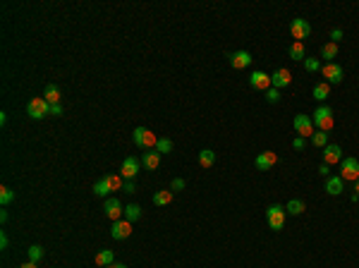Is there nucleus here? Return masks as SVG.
Segmentation results:
<instances>
[{
	"label": "nucleus",
	"instance_id": "obj_1",
	"mask_svg": "<svg viewBox=\"0 0 359 268\" xmlns=\"http://www.w3.org/2000/svg\"><path fill=\"white\" fill-rule=\"evenodd\" d=\"M311 120H314V127H319L321 132H331L333 125H335V118H333V108H331V106H323V103H321V106L314 110Z\"/></svg>",
	"mask_w": 359,
	"mask_h": 268
},
{
	"label": "nucleus",
	"instance_id": "obj_2",
	"mask_svg": "<svg viewBox=\"0 0 359 268\" xmlns=\"http://www.w3.org/2000/svg\"><path fill=\"white\" fill-rule=\"evenodd\" d=\"M27 113L31 120H43L46 115H51V103L43 96H34L27 106Z\"/></svg>",
	"mask_w": 359,
	"mask_h": 268
},
{
	"label": "nucleus",
	"instance_id": "obj_3",
	"mask_svg": "<svg viewBox=\"0 0 359 268\" xmlns=\"http://www.w3.org/2000/svg\"><path fill=\"white\" fill-rule=\"evenodd\" d=\"M285 218H287V211L283 209V206H278V204H273V206L266 209V223H268L271 230H283Z\"/></svg>",
	"mask_w": 359,
	"mask_h": 268
},
{
	"label": "nucleus",
	"instance_id": "obj_4",
	"mask_svg": "<svg viewBox=\"0 0 359 268\" xmlns=\"http://www.w3.org/2000/svg\"><path fill=\"white\" fill-rule=\"evenodd\" d=\"M340 178H342V182H357L359 179V161L357 158H352V156L342 158V163H340Z\"/></svg>",
	"mask_w": 359,
	"mask_h": 268
},
{
	"label": "nucleus",
	"instance_id": "obj_5",
	"mask_svg": "<svg viewBox=\"0 0 359 268\" xmlns=\"http://www.w3.org/2000/svg\"><path fill=\"white\" fill-rule=\"evenodd\" d=\"M292 127H295V132L300 134V137H314V120L309 118V115H295V120H292Z\"/></svg>",
	"mask_w": 359,
	"mask_h": 268
},
{
	"label": "nucleus",
	"instance_id": "obj_6",
	"mask_svg": "<svg viewBox=\"0 0 359 268\" xmlns=\"http://www.w3.org/2000/svg\"><path fill=\"white\" fill-rule=\"evenodd\" d=\"M290 34H292L295 41L304 43V38L311 34V24H309L306 19H302V17H297V19H292V24H290Z\"/></svg>",
	"mask_w": 359,
	"mask_h": 268
},
{
	"label": "nucleus",
	"instance_id": "obj_7",
	"mask_svg": "<svg viewBox=\"0 0 359 268\" xmlns=\"http://www.w3.org/2000/svg\"><path fill=\"white\" fill-rule=\"evenodd\" d=\"M321 74L326 77L328 84H340L342 77H345V72H342V67H340L338 62H326V65L321 67Z\"/></svg>",
	"mask_w": 359,
	"mask_h": 268
},
{
	"label": "nucleus",
	"instance_id": "obj_8",
	"mask_svg": "<svg viewBox=\"0 0 359 268\" xmlns=\"http://www.w3.org/2000/svg\"><path fill=\"white\" fill-rule=\"evenodd\" d=\"M292 84V72L287 70V67H280V70H276L273 74H271V87L273 89H285V87H290Z\"/></svg>",
	"mask_w": 359,
	"mask_h": 268
},
{
	"label": "nucleus",
	"instance_id": "obj_9",
	"mask_svg": "<svg viewBox=\"0 0 359 268\" xmlns=\"http://www.w3.org/2000/svg\"><path fill=\"white\" fill-rule=\"evenodd\" d=\"M139 168H141V161H137L134 156H130V158L122 161V165H120V175H122L125 179H134L139 175Z\"/></svg>",
	"mask_w": 359,
	"mask_h": 268
},
{
	"label": "nucleus",
	"instance_id": "obj_10",
	"mask_svg": "<svg viewBox=\"0 0 359 268\" xmlns=\"http://www.w3.org/2000/svg\"><path fill=\"white\" fill-rule=\"evenodd\" d=\"M276 163H278V153H276V151H264V153H259V156L254 158L256 170H271Z\"/></svg>",
	"mask_w": 359,
	"mask_h": 268
},
{
	"label": "nucleus",
	"instance_id": "obj_11",
	"mask_svg": "<svg viewBox=\"0 0 359 268\" xmlns=\"http://www.w3.org/2000/svg\"><path fill=\"white\" fill-rule=\"evenodd\" d=\"M249 84H251V89L266 93V91L271 89V74H266V72H251L249 74Z\"/></svg>",
	"mask_w": 359,
	"mask_h": 268
},
{
	"label": "nucleus",
	"instance_id": "obj_12",
	"mask_svg": "<svg viewBox=\"0 0 359 268\" xmlns=\"http://www.w3.org/2000/svg\"><path fill=\"white\" fill-rule=\"evenodd\" d=\"M103 213L111 218L113 223L115 220H120L122 215H125V209H122V204H120V199H115V197H111V199H106V206H103Z\"/></svg>",
	"mask_w": 359,
	"mask_h": 268
},
{
	"label": "nucleus",
	"instance_id": "obj_13",
	"mask_svg": "<svg viewBox=\"0 0 359 268\" xmlns=\"http://www.w3.org/2000/svg\"><path fill=\"white\" fill-rule=\"evenodd\" d=\"M132 235V223L130 220H115L111 228V237L113 239H127Z\"/></svg>",
	"mask_w": 359,
	"mask_h": 268
},
{
	"label": "nucleus",
	"instance_id": "obj_14",
	"mask_svg": "<svg viewBox=\"0 0 359 268\" xmlns=\"http://www.w3.org/2000/svg\"><path fill=\"white\" fill-rule=\"evenodd\" d=\"M227 58H230V65H232L235 70H245V67L251 65V60H254L247 51H235V53H230Z\"/></svg>",
	"mask_w": 359,
	"mask_h": 268
},
{
	"label": "nucleus",
	"instance_id": "obj_15",
	"mask_svg": "<svg viewBox=\"0 0 359 268\" xmlns=\"http://www.w3.org/2000/svg\"><path fill=\"white\" fill-rule=\"evenodd\" d=\"M323 163L326 165H335V163H342V149L338 144H328L323 149Z\"/></svg>",
	"mask_w": 359,
	"mask_h": 268
},
{
	"label": "nucleus",
	"instance_id": "obj_16",
	"mask_svg": "<svg viewBox=\"0 0 359 268\" xmlns=\"http://www.w3.org/2000/svg\"><path fill=\"white\" fill-rule=\"evenodd\" d=\"M141 165L146 168V170H156L158 165H161V153L153 149V151H146L144 156H141Z\"/></svg>",
	"mask_w": 359,
	"mask_h": 268
},
{
	"label": "nucleus",
	"instance_id": "obj_17",
	"mask_svg": "<svg viewBox=\"0 0 359 268\" xmlns=\"http://www.w3.org/2000/svg\"><path fill=\"white\" fill-rule=\"evenodd\" d=\"M342 189H345V182L340 175H331V178L326 179V192L331 194V197H338V194H342Z\"/></svg>",
	"mask_w": 359,
	"mask_h": 268
},
{
	"label": "nucleus",
	"instance_id": "obj_18",
	"mask_svg": "<svg viewBox=\"0 0 359 268\" xmlns=\"http://www.w3.org/2000/svg\"><path fill=\"white\" fill-rule=\"evenodd\" d=\"M311 96L319 101V103H323V101H328V96H331V84L328 82H319L314 91H311Z\"/></svg>",
	"mask_w": 359,
	"mask_h": 268
},
{
	"label": "nucleus",
	"instance_id": "obj_19",
	"mask_svg": "<svg viewBox=\"0 0 359 268\" xmlns=\"http://www.w3.org/2000/svg\"><path fill=\"white\" fill-rule=\"evenodd\" d=\"M96 266H101V268H108V266H113L115 264V254H113L111 249H103V251H98L96 254Z\"/></svg>",
	"mask_w": 359,
	"mask_h": 268
},
{
	"label": "nucleus",
	"instance_id": "obj_20",
	"mask_svg": "<svg viewBox=\"0 0 359 268\" xmlns=\"http://www.w3.org/2000/svg\"><path fill=\"white\" fill-rule=\"evenodd\" d=\"M287 55H290V60H297V62H304V60H306V51H304V43H300V41H295V43L290 46Z\"/></svg>",
	"mask_w": 359,
	"mask_h": 268
},
{
	"label": "nucleus",
	"instance_id": "obj_21",
	"mask_svg": "<svg viewBox=\"0 0 359 268\" xmlns=\"http://www.w3.org/2000/svg\"><path fill=\"white\" fill-rule=\"evenodd\" d=\"M213 163H216V153H213V151H211V149H201V151H199V165H201V168H206V170H208Z\"/></svg>",
	"mask_w": 359,
	"mask_h": 268
},
{
	"label": "nucleus",
	"instance_id": "obj_22",
	"mask_svg": "<svg viewBox=\"0 0 359 268\" xmlns=\"http://www.w3.org/2000/svg\"><path fill=\"white\" fill-rule=\"evenodd\" d=\"M153 204H156V206H168V204H172V189H161V192H156V194H153Z\"/></svg>",
	"mask_w": 359,
	"mask_h": 268
},
{
	"label": "nucleus",
	"instance_id": "obj_23",
	"mask_svg": "<svg viewBox=\"0 0 359 268\" xmlns=\"http://www.w3.org/2000/svg\"><path fill=\"white\" fill-rule=\"evenodd\" d=\"M321 58L326 60V62H333V60L338 58V43H333V41H328L323 48H321Z\"/></svg>",
	"mask_w": 359,
	"mask_h": 268
},
{
	"label": "nucleus",
	"instance_id": "obj_24",
	"mask_svg": "<svg viewBox=\"0 0 359 268\" xmlns=\"http://www.w3.org/2000/svg\"><path fill=\"white\" fill-rule=\"evenodd\" d=\"M285 211H287L290 215H302L304 211H306V206H304L302 199H290L287 206H285Z\"/></svg>",
	"mask_w": 359,
	"mask_h": 268
},
{
	"label": "nucleus",
	"instance_id": "obj_25",
	"mask_svg": "<svg viewBox=\"0 0 359 268\" xmlns=\"http://www.w3.org/2000/svg\"><path fill=\"white\" fill-rule=\"evenodd\" d=\"M43 98H46L51 106L60 103V89H57L56 84H48V87H46V91H43Z\"/></svg>",
	"mask_w": 359,
	"mask_h": 268
},
{
	"label": "nucleus",
	"instance_id": "obj_26",
	"mask_svg": "<svg viewBox=\"0 0 359 268\" xmlns=\"http://www.w3.org/2000/svg\"><path fill=\"white\" fill-rule=\"evenodd\" d=\"M139 218H141V206H139V204H127V206H125V220L134 223Z\"/></svg>",
	"mask_w": 359,
	"mask_h": 268
},
{
	"label": "nucleus",
	"instance_id": "obj_27",
	"mask_svg": "<svg viewBox=\"0 0 359 268\" xmlns=\"http://www.w3.org/2000/svg\"><path fill=\"white\" fill-rule=\"evenodd\" d=\"M311 144H314V146H319V149H326V146H328V132L316 129V132H314V137H311Z\"/></svg>",
	"mask_w": 359,
	"mask_h": 268
},
{
	"label": "nucleus",
	"instance_id": "obj_28",
	"mask_svg": "<svg viewBox=\"0 0 359 268\" xmlns=\"http://www.w3.org/2000/svg\"><path fill=\"white\" fill-rule=\"evenodd\" d=\"M94 192H96V197H108L113 189H111V184H108V179L101 178L96 184H94Z\"/></svg>",
	"mask_w": 359,
	"mask_h": 268
},
{
	"label": "nucleus",
	"instance_id": "obj_29",
	"mask_svg": "<svg viewBox=\"0 0 359 268\" xmlns=\"http://www.w3.org/2000/svg\"><path fill=\"white\" fill-rule=\"evenodd\" d=\"M10 201H15V192H12L7 184H2V187H0V204L7 206Z\"/></svg>",
	"mask_w": 359,
	"mask_h": 268
},
{
	"label": "nucleus",
	"instance_id": "obj_30",
	"mask_svg": "<svg viewBox=\"0 0 359 268\" xmlns=\"http://www.w3.org/2000/svg\"><path fill=\"white\" fill-rule=\"evenodd\" d=\"M43 247H38V244H31L29 247V261H34V264H38L41 259H43Z\"/></svg>",
	"mask_w": 359,
	"mask_h": 268
},
{
	"label": "nucleus",
	"instance_id": "obj_31",
	"mask_svg": "<svg viewBox=\"0 0 359 268\" xmlns=\"http://www.w3.org/2000/svg\"><path fill=\"white\" fill-rule=\"evenodd\" d=\"M156 144H158V137H156L151 129H146V137H144V151H153L156 149Z\"/></svg>",
	"mask_w": 359,
	"mask_h": 268
},
{
	"label": "nucleus",
	"instance_id": "obj_32",
	"mask_svg": "<svg viewBox=\"0 0 359 268\" xmlns=\"http://www.w3.org/2000/svg\"><path fill=\"white\" fill-rule=\"evenodd\" d=\"M144 137H146V127H137V129L132 132V142H134V146L144 149Z\"/></svg>",
	"mask_w": 359,
	"mask_h": 268
},
{
	"label": "nucleus",
	"instance_id": "obj_33",
	"mask_svg": "<svg viewBox=\"0 0 359 268\" xmlns=\"http://www.w3.org/2000/svg\"><path fill=\"white\" fill-rule=\"evenodd\" d=\"M156 151H158L161 156H163V153H170V151H172V142H170L168 137H161L158 144H156Z\"/></svg>",
	"mask_w": 359,
	"mask_h": 268
},
{
	"label": "nucleus",
	"instance_id": "obj_34",
	"mask_svg": "<svg viewBox=\"0 0 359 268\" xmlns=\"http://www.w3.org/2000/svg\"><path fill=\"white\" fill-rule=\"evenodd\" d=\"M304 70H306V72H319V70H321V60L319 58H306L304 60Z\"/></svg>",
	"mask_w": 359,
	"mask_h": 268
},
{
	"label": "nucleus",
	"instance_id": "obj_35",
	"mask_svg": "<svg viewBox=\"0 0 359 268\" xmlns=\"http://www.w3.org/2000/svg\"><path fill=\"white\" fill-rule=\"evenodd\" d=\"M106 179H108L111 189H122V184H125V178H122V175H106Z\"/></svg>",
	"mask_w": 359,
	"mask_h": 268
},
{
	"label": "nucleus",
	"instance_id": "obj_36",
	"mask_svg": "<svg viewBox=\"0 0 359 268\" xmlns=\"http://www.w3.org/2000/svg\"><path fill=\"white\" fill-rule=\"evenodd\" d=\"M266 101H268V103H278V101H280V91L271 87V89L266 91Z\"/></svg>",
	"mask_w": 359,
	"mask_h": 268
},
{
	"label": "nucleus",
	"instance_id": "obj_37",
	"mask_svg": "<svg viewBox=\"0 0 359 268\" xmlns=\"http://www.w3.org/2000/svg\"><path fill=\"white\" fill-rule=\"evenodd\" d=\"M170 189H172V192H180V189H185V179H182V178H175V179H172V184H170Z\"/></svg>",
	"mask_w": 359,
	"mask_h": 268
},
{
	"label": "nucleus",
	"instance_id": "obj_38",
	"mask_svg": "<svg viewBox=\"0 0 359 268\" xmlns=\"http://www.w3.org/2000/svg\"><path fill=\"white\" fill-rule=\"evenodd\" d=\"M304 146H306V139H304V137H297V139L292 142V149L295 151H304Z\"/></svg>",
	"mask_w": 359,
	"mask_h": 268
},
{
	"label": "nucleus",
	"instance_id": "obj_39",
	"mask_svg": "<svg viewBox=\"0 0 359 268\" xmlns=\"http://www.w3.org/2000/svg\"><path fill=\"white\" fill-rule=\"evenodd\" d=\"M134 189H137V187H134V182H132V179H125V184H122V192H127V194H134Z\"/></svg>",
	"mask_w": 359,
	"mask_h": 268
},
{
	"label": "nucleus",
	"instance_id": "obj_40",
	"mask_svg": "<svg viewBox=\"0 0 359 268\" xmlns=\"http://www.w3.org/2000/svg\"><path fill=\"white\" fill-rule=\"evenodd\" d=\"M319 173H321V178H331V165H326V163H321V165H319Z\"/></svg>",
	"mask_w": 359,
	"mask_h": 268
},
{
	"label": "nucleus",
	"instance_id": "obj_41",
	"mask_svg": "<svg viewBox=\"0 0 359 268\" xmlns=\"http://www.w3.org/2000/svg\"><path fill=\"white\" fill-rule=\"evenodd\" d=\"M51 115H53V118H60V115H62V106H60V103L51 106Z\"/></svg>",
	"mask_w": 359,
	"mask_h": 268
},
{
	"label": "nucleus",
	"instance_id": "obj_42",
	"mask_svg": "<svg viewBox=\"0 0 359 268\" xmlns=\"http://www.w3.org/2000/svg\"><path fill=\"white\" fill-rule=\"evenodd\" d=\"M331 41H333V43L342 41V31H340V29H333V31H331Z\"/></svg>",
	"mask_w": 359,
	"mask_h": 268
},
{
	"label": "nucleus",
	"instance_id": "obj_43",
	"mask_svg": "<svg viewBox=\"0 0 359 268\" xmlns=\"http://www.w3.org/2000/svg\"><path fill=\"white\" fill-rule=\"evenodd\" d=\"M10 239H7V232H0V249H7Z\"/></svg>",
	"mask_w": 359,
	"mask_h": 268
},
{
	"label": "nucleus",
	"instance_id": "obj_44",
	"mask_svg": "<svg viewBox=\"0 0 359 268\" xmlns=\"http://www.w3.org/2000/svg\"><path fill=\"white\" fill-rule=\"evenodd\" d=\"M7 218H10V215H7V211H0V220H2V223H7Z\"/></svg>",
	"mask_w": 359,
	"mask_h": 268
},
{
	"label": "nucleus",
	"instance_id": "obj_45",
	"mask_svg": "<svg viewBox=\"0 0 359 268\" xmlns=\"http://www.w3.org/2000/svg\"><path fill=\"white\" fill-rule=\"evenodd\" d=\"M19 268H38V266H36L34 261H27V264H22V266H19Z\"/></svg>",
	"mask_w": 359,
	"mask_h": 268
},
{
	"label": "nucleus",
	"instance_id": "obj_46",
	"mask_svg": "<svg viewBox=\"0 0 359 268\" xmlns=\"http://www.w3.org/2000/svg\"><path fill=\"white\" fill-rule=\"evenodd\" d=\"M108 268H127L125 264H113V266H108Z\"/></svg>",
	"mask_w": 359,
	"mask_h": 268
},
{
	"label": "nucleus",
	"instance_id": "obj_47",
	"mask_svg": "<svg viewBox=\"0 0 359 268\" xmlns=\"http://www.w3.org/2000/svg\"><path fill=\"white\" fill-rule=\"evenodd\" d=\"M357 194H359V179H357Z\"/></svg>",
	"mask_w": 359,
	"mask_h": 268
}]
</instances>
